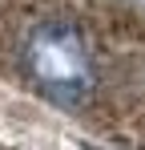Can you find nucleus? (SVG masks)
<instances>
[{
    "label": "nucleus",
    "instance_id": "f257e3e1",
    "mask_svg": "<svg viewBox=\"0 0 145 150\" xmlns=\"http://www.w3.org/2000/svg\"><path fill=\"white\" fill-rule=\"evenodd\" d=\"M24 77L56 105H81L97 85V57L72 21H40L20 45Z\"/></svg>",
    "mask_w": 145,
    "mask_h": 150
}]
</instances>
